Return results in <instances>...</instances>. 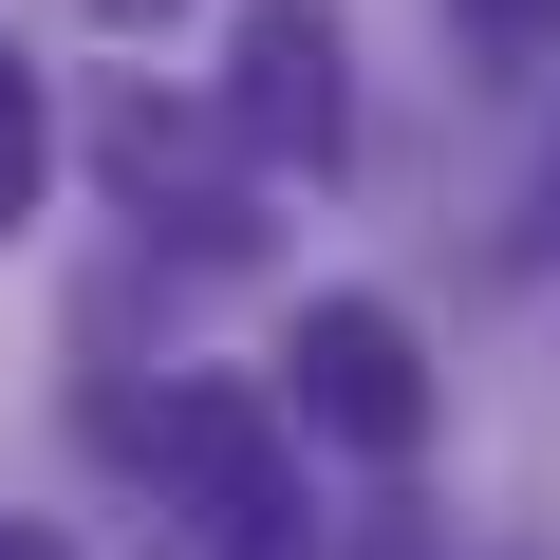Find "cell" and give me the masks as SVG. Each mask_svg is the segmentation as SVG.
Listing matches in <instances>:
<instances>
[{"instance_id":"6da1fadb","label":"cell","mask_w":560,"mask_h":560,"mask_svg":"<svg viewBox=\"0 0 560 560\" xmlns=\"http://www.w3.org/2000/svg\"><path fill=\"white\" fill-rule=\"evenodd\" d=\"M131 448H150V486H168L187 541H300V448H280V411L243 374H168L131 411Z\"/></svg>"},{"instance_id":"7a4b0ae2","label":"cell","mask_w":560,"mask_h":560,"mask_svg":"<svg viewBox=\"0 0 560 560\" xmlns=\"http://www.w3.org/2000/svg\"><path fill=\"white\" fill-rule=\"evenodd\" d=\"M280 411H300L318 448H355V467H411V448H430V355H411V318H393V300H300Z\"/></svg>"},{"instance_id":"3957f363","label":"cell","mask_w":560,"mask_h":560,"mask_svg":"<svg viewBox=\"0 0 560 560\" xmlns=\"http://www.w3.org/2000/svg\"><path fill=\"white\" fill-rule=\"evenodd\" d=\"M224 131H243V168H337L355 150V38H337V0H243Z\"/></svg>"},{"instance_id":"277c9868","label":"cell","mask_w":560,"mask_h":560,"mask_svg":"<svg viewBox=\"0 0 560 560\" xmlns=\"http://www.w3.org/2000/svg\"><path fill=\"white\" fill-rule=\"evenodd\" d=\"M94 168H113V206H150V243H187V261H243V243H261L243 187H224V150H206V113H168V94H113V113H94Z\"/></svg>"},{"instance_id":"5b68a950","label":"cell","mask_w":560,"mask_h":560,"mask_svg":"<svg viewBox=\"0 0 560 560\" xmlns=\"http://www.w3.org/2000/svg\"><path fill=\"white\" fill-rule=\"evenodd\" d=\"M38 187H57V113H38V75L0 57V243L38 224Z\"/></svg>"},{"instance_id":"8992f818","label":"cell","mask_w":560,"mask_h":560,"mask_svg":"<svg viewBox=\"0 0 560 560\" xmlns=\"http://www.w3.org/2000/svg\"><path fill=\"white\" fill-rule=\"evenodd\" d=\"M448 20H467L486 75H541V57H560V0H448Z\"/></svg>"},{"instance_id":"52a82bcc","label":"cell","mask_w":560,"mask_h":560,"mask_svg":"<svg viewBox=\"0 0 560 560\" xmlns=\"http://www.w3.org/2000/svg\"><path fill=\"white\" fill-rule=\"evenodd\" d=\"M75 20H113V38H150V20H168V0H75Z\"/></svg>"}]
</instances>
